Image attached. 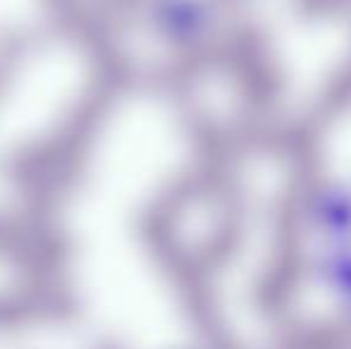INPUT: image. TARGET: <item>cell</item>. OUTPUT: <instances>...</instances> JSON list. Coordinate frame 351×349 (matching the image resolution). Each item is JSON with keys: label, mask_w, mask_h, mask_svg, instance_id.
<instances>
[{"label": "cell", "mask_w": 351, "mask_h": 349, "mask_svg": "<svg viewBox=\"0 0 351 349\" xmlns=\"http://www.w3.org/2000/svg\"><path fill=\"white\" fill-rule=\"evenodd\" d=\"M313 228L328 247H344L351 244V186L328 184L313 196L308 208Z\"/></svg>", "instance_id": "6da1fadb"}, {"label": "cell", "mask_w": 351, "mask_h": 349, "mask_svg": "<svg viewBox=\"0 0 351 349\" xmlns=\"http://www.w3.org/2000/svg\"><path fill=\"white\" fill-rule=\"evenodd\" d=\"M318 278L342 306L351 309V244L328 247L318 258Z\"/></svg>", "instance_id": "7a4b0ae2"}]
</instances>
